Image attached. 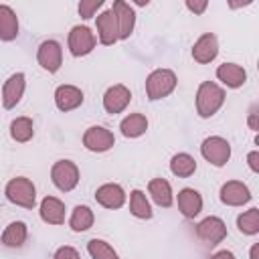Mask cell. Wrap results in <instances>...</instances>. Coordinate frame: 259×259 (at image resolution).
I'll list each match as a JSON object with an SVG mask.
<instances>
[{"label":"cell","instance_id":"6da1fadb","mask_svg":"<svg viewBox=\"0 0 259 259\" xmlns=\"http://www.w3.org/2000/svg\"><path fill=\"white\" fill-rule=\"evenodd\" d=\"M225 103V91L212 81H204L198 85L196 91V111L200 117H210L214 115Z\"/></svg>","mask_w":259,"mask_h":259},{"label":"cell","instance_id":"7a4b0ae2","mask_svg":"<svg viewBox=\"0 0 259 259\" xmlns=\"http://www.w3.org/2000/svg\"><path fill=\"white\" fill-rule=\"evenodd\" d=\"M6 198L12 204H18L22 208H32L36 204V188L34 184L24 178V176H16L6 184Z\"/></svg>","mask_w":259,"mask_h":259},{"label":"cell","instance_id":"3957f363","mask_svg":"<svg viewBox=\"0 0 259 259\" xmlns=\"http://www.w3.org/2000/svg\"><path fill=\"white\" fill-rule=\"evenodd\" d=\"M174 87H176V75L170 69H156L146 79V93H148V99L152 101L170 95Z\"/></svg>","mask_w":259,"mask_h":259},{"label":"cell","instance_id":"277c9868","mask_svg":"<svg viewBox=\"0 0 259 259\" xmlns=\"http://www.w3.org/2000/svg\"><path fill=\"white\" fill-rule=\"evenodd\" d=\"M202 158L212 166H225L231 158V144L221 136H210L200 146Z\"/></svg>","mask_w":259,"mask_h":259},{"label":"cell","instance_id":"5b68a950","mask_svg":"<svg viewBox=\"0 0 259 259\" xmlns=\"http://www.w3.org/2000/svg\"><path fill=\"white\" fill-rule=\"evenodd\" d=\"M51 180L59 190L71 192L79 182V168L71 160H59L51 168Z\"/></svg>","mask_w":259,"mask_h":259},{"label":"cell","instance_id":"8992f818","mask_svg":"<svg viewBox=\"0 0 259 259\" xmlns=\"http://www.w3.org/2000/svg\"><path fill=\"white\" fill-rule=\"evenodd\" d=\"M95 42H97V38L91 32L89 26L77 24L69 32V51H71L73 57H85V55H89L95 49Z\"/></svg>","mask_w":259,"mask_h":259},{"label":"cell","instance_id":"52a82bcc","mask_svg":"<svg viewBox=\"0 0 259 259\" xmlns=\"http://www.w3.org/2000/svg\"><path fill=\"white\" fill-rule=\"evenodd\" d=\"M196 237L208 247H214L227 237V225L219 217H206L196 225Z\"/></svg>","mask_w":259,"mask_h":259},{"label":"cell","instance_id":"ba28073f","mask_svg":"<svg viewBox=\"0 0 259 259\" xmlns=\"http://www.w3.org/2000/svg\"><path fill=\"white\" fill-rule=\"evenodd\" d=\"M36 61L38 65L49 71V73H57L63 65V49L57 40H45L38 45V51H36Z\"/></svg>","mask_w":259,"mask_h":259},{"label":"cell","instance_id":"9c48e42d","mask_svg":"<svg viewBox=\"0 0 259 259\" xmlns=\"http://www.w3.org/2000/svg\"><path fill=\"white\" fill-rule=\"evenodd\" d=\"M113 144H115L113 134L103 125H91L83 134V146L91 152H107L109 148H113Z\"/></svg>","mask_w":259,"mask_h":259},{"label":"cell","instance_id":"30bf717a","mask_svg":"<svg viewBox=\"0 0 259 259\" xmlns=\"http://www.w3.org/2000/svg\"><path fill=\"white\" fill-rule=\"evenodd\" d=\"M132 101V91L125 85H113L103 95V109L107 113H121Z\"/></svg>","mask_w":259,"mask_h":259},{"label":"cell","instance_id":"8fae6325","mask_svg":"<svg viewBox=\"0 0 259 259\" xmlns=\"http://www.w3.org/2000/svg\"><path fill=\"white\" fill-rule=\"evenodd\" d=\"M251 200V192L247 188V184L239 182V180H229L223 184L221 188V202L227 206H243L245 202Z\"/></svg>","mask_w":259,"mask_h":259},{"label":"cell","instance_id":"7c38bea8","mask_svg":"<svg viewBox=\"0 0 259 259\" xmlns=\"http://www.w3.org/2000/svg\"><path fill=\"white\" fill-rule=\"evenodd\" d=\"M219 55V40L212 32H204L192 47V59L200 65L210 63Z\"/></svg>","mask_w":259,"mask_h":259},{"label":"cell","instance_id":"4fadbf2b","mask_svg":"<svg viewBox=\"0 0 259 259\" xmlns=\"http://www.w3.org/2000/svg\"><path fill=\"white\" fill-rule=\"evenodd\" d=\"M97 24V34H99V42L101 45H113L119 38V28H117V18L111 10L101 12L95 18Z\"/></svg>","mask_w":259,"mask_h":259},{"label":"cell","instance_id":"5bb4252c","mask_svg":"<svg viewBox=\"0 0 259 259\" xmlns=\"http://www.w3.org/2000/svg\"><path fill=\"white\" fill-rule=\"evenodd\" d=\"M111 12L117 18V28H119V38H127L134 32V24H136V12L134 8L123 2V0H115L111 6Z\"/></svg>","mask_w":259,"mask_h":259},{"label":"cell","instance_id":"9a60e30c","mask_svg":"<svg viewBox=\"0 0 259 259\" xmlns=\"http://www.w3.org/2000/svg\"><path fill=\"white\" fill-rule=\"evenodd\" d=\"M24 73H14L6 79L4 87H2V105L6 109H12L20 99H22V93H24Z\"/></svg>","mask_w":259,"mask_h":259},{"label":"cell","instance_id":"2e32d148","mask_svg":"<svg viewBox=\"0 0 259 259\" xmlns=\"http://www.w3.org/2000/svg\"><path fill=\"white\" fill-rule=\"evenodd\" d=\"M95 200L105 208H119L125 202V192L119 184L107 182L95 190Z\"/></svg>","mask_w":259,"mask_h":259},{"label":"cell","instance_id":"e0dca14e","mask_svg":"<svg viewBox=\"0 0 259 259\" xmlns=\"http://www.w3.org/2000/svg\"><path fill=\"white\" fill-rule=\"evenodd\" d=\"M55 103L61 111L77 109L83 103V91L75 85H59L55 91Z\"/></svg>","mask_w":259,"mask_h":259},{"label":"cell","instance_id":"ac0fdd59","mask_svg":"<svg viewBox=\"0 0 259 259\" xmlns=\"http://www.w3.org/2000/svg\"><path fill=\"white\" fill-rule=\"evenodd\" d=\"M178 208L186 219H194L202 210V196L194 188H182L178 192Z\"/></svg>","mask_w":259,"mask_h":259},{"label":"cell","instance_id":"d6986e66","mask_svg":"<svg viewBox=\"0 0 259 259\" xmlns=\"http://www.w3.org/2000/svg\"><path fill=\"white\" fill-rule=\"evenodd\" d=\"M217 77H219V81H223L231 89H237V87H241L247 81L245 69L241 65H237V63H223V65H219Z\"/></svg>","mask_w":259,"mask_h":259},{"label":"cell","instance_id":"ffe728a7","mask_svg":"<svg viewBox=\"0 0 259 259\" xmlns=\"http://www.w3.org/2000/svg\"><path fill=\"white\" fill-rule=\"evenodd\" d=\"M40 219L49 225L65 223V204L55 196H45L40 202Z\"/></svg>","mask_w":259,"mask_h":259},{"label":"cell","instance_id":"44dd1931","mask_svg":"<svg viewBox=\"0 0 259 259\" xmlns=\"http://www.w3.org/2000/svg\"><path fill=\"white\" fill-rule=\"evenodd\" d=\"M18 36V18L14 10L0 4V40H14Z\"/></svg>","mask_w":259,"mask_h":259},{"label":"cell","instance_id":"7402d4cb","mask_svg":"<svg viewBox=\"0 0 259 259\" xmlns=\"http://www.w3.org/2000/svg\"><path fill=\"white\" fill-rule=\"evenodd\" d=\"M148 192H150L152 200H154L158 206L168 208V206L172 204V186H170L168 180H164V178H154V180H150Z\"/></svg>","mask_w":259,"mask_h":259},{"label":"cell","instance_id":"603a6c76","mask_svg":"<svg viewBox=\"0 0 259 259\" xmlns=\"http://www.w3.org/2000/svg\"><path fill=\"white\" fill-rule=\"evenodd\" d=\"M119 130L125 138H140L148 130V119L144 113H130L127 117L121 119Z\"/></svg>","mask_w":259,"mask_h":259},{"label":"cell","instance_id":"cb8c5ba5","mask_svg":"<svg viewBox=\"0 0 259 259\" xmlns=\"http://www.w3.org/2000/svg\"><path fill=\"white\" fill-rule=\"evenodd\" d=\"M170 170H172V174L178 176V178H188V176H192V174L196 172V160H194L190 154L180 152V154L172 156V160H170Z\"/></svg>","mask_w":259,"mask_h":259},{"label":"cell","instance_id":"d4e9b609","mask_svg":"<svg viewBox=\"0 0 259 259\" xmlns=\"http://www.w3.org/2000/svg\"><path fill=\"white\" fill-rule=\"evenodd\" d=\"M26 235H28V231H26V225L22 223V221H14V223H10L8 227H6V231L2 233V243L6 245V247H22L24 245V241H26Z\"/></svg>","mask_w":259,"mask_h":259},{"label":"cell","instance_id":"484cf974","mask_svg":"<svg viewBox=\"0 0 259 259\" xmlns=\"http://www.w3.org/2000/svg\"><path fill=\"white\" fill-rule=\"evenodd\" d=\"M93 221H95L93 210H91L89 206H85V204H79V206L73 208V214H71V219H69V227H71L75 233H83V231L91 229Z\"/></svg>","mask_w":259,"mask_h":259},{"label":"cell","instance_id":"4316f807","mask_svg":"<svg viewBox=\"0 0 259 259\" xmlns=\"http://www.w3.org/2000/svg\"><path fill=\"white\" fill-rule=\"evenodd\" d=\"M10 136L14 142H28L32 136H34V125H32V119L30 117H16L12 119L10 123Z\"/></svg>","mask_w":259,"mask_h":259},{"label":"cell","instance_id":"83f0119b","mask_svg":"<svg viewBox=\"0 0 259 259\" xmlns=\"http://www.w3.org/2000/svg\"><path fill=\"white\" fill-rule=\"evenodd\" d=\"M130 210L134 217L138 219H152V208H150V202L146 198V194L142 190H132V196H130Z\"/></svg>","mask_w":259,"mask_h":259},{"label":"cell","instance_id":"f1b7e54d","mask_svg":"<svg viewBox=\"0 0 259 259\" xmlns=\"http://www.w3.org/2000/svg\"><path fill=\"white\" fill-rule=\"evenodd\" d=\"M237 227L243 235H257L259 233V208H249L237 219Z\"/></svg>","mask_w":259,"mask_h":259},{"label":"cell","instance_id":"f546056e","mask_svg":"<svg viewBox=\"0 0 259 259\" xmlns=\"http://www.w3.org/2000/svg\"><path fill=\"white\" fill-rule=\"evenodd\" d=\"M87 251H89L91 259H119L115 249L101 239H91L87 243Z\"/></svg>","mask_w":259,"mask_h":259},{"label":"cell","instance_id":"4dcf8cb0","mask_svg":"<svg viewBox=\"0 0 259 259\" xmlns=\"http://www.w3.org/2000/svg\"><path fill=\"white\" fill-rule=\"evenodd\" d=\"M103 6V0H81L79 2V14L83 18H91L95 16V12Z\"/></svg>","mask_w":259,"mask_h":259},{"label":"cell","instance_id":"1f68e13d","mask_svg":"<svg viewBox=\"0 0 259 259\" xmlns=\"http://www.w3.org/2000/svg\"><path fill=\"white\" fill-rule=\"evenodd\" d=\"M53 259H81V257H79V251H77L75 247L65 245V247H59V249L55 251Z\"/></svg>","mask_w":259,"mask_h":259},{"label":"cell","instance_id":"d6a6232c","mask_svg":"<svg viewBox=\"0 0 259 259\" xmlns=\"http://www.w3.org/2000/svg\"><path fill=\"white\" fill-rule=\"evenodd\" d=\"M206 6H208V2H206V0H200V2L186 0V8H188V10H192L194 14H202V12L206 10Z\"/></svg>","mask_w":259,"mask_h":259},{"label":"cell","instance_id":"836d02e7","mask_svg":"<svg viewBox=\"0 0 259 259\" xmlns=\"http://www.w3.org/2000/svg\"><path fill=\"white\" fill-rule=\"evenodd\" d=\"M249 168L253 170V172H259V152L257 150H253L251 154H249Z\"/></svg>","mask_w":259,"mask_h":259},{"label":"cell","instance_id":"e575fe53","mask_svg":"<svg viewBox=\"0 0 259 259\" xmlns=\"http://www.w3.org/2000/svg\"><path fill=\"white\" fill-rule=\"evenodd\" d=\"M249 127H251L253 132L259 130V125H257V105L251 107V113H249Z\"/></svg>","mask_w":259,"mask_h":259},{"label":"cell","instance_id":"d590c367","mask_svg":"<svg viewBox=\"0 0 259 259\" xmlns=\"http://www.w3.org/2000/svg\"><path fill=\"white\" fill-rule=\"evenodd\" d=\"M210 259H235V255L231 253V251H227V249H223V251H217Z\"/></svg>","mask_w":259,"mask_h":259},{"label":"cell","instance_id":"8d00e7d4","mask_svg":"<svg viewBox=\"0 0 259 259\" xmlns=\"http://www.w3.org/2000/svg\"><path fill=\"white\" fill-rule=\"evenodd\" d=\"M251 259H259V245L257 243L251 247Z\"/></svg>","mask_w":259,"mask_h":259},{"label":"cell","instance_id":"74e56055","mask_svg":"<svg viewBox=\"0 0 259 259\" xmlns=\"http://www.w3.org/2000/svg\"><path fill=\"white\" fill-rule=\"evenodd\" d=\"M136 4H138V6H146V4H148V0H136Z\"/></svg>","mask_w":259,"mask_h":259}]
</instances>
